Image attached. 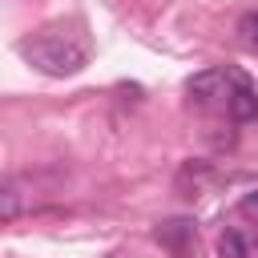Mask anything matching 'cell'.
Segmentation results:
<instances>
[{
    "instance_id": "cell-6",
    "label": "cell",
    "mask_w": 258,
    "mask_h": 258,
    "mask_svg": "<svg viewBox=\"0 0 258 258\" xmlns=\"http://www.w3.org/2000/svg\"><path fill=\"white\" fill-rule=\"evenodd\" d=\"M0 218H4V222H16V218H20V189H16L12 177L0 185Z\"/></svg>"
},
{
    "instance_id": "cell-1",
    "label": "cell",
    "mask_w": 258,
    "mask_h": 258,
    "mask_svg": "<svg viewBox=\"0 0 258 258\" xmlns=\"http://www.w3.org/2000/svg\"><path fill=\"white\" fill-rule=\"evenodd\" d=\"M20 52L48 77H73L89 64V48L73 36H36V40L20 44Z\"/></svg>"
},
{
    "instance_id": "cell-4",
    "label": "cell",
    "mask_w": 258,
    "mask_h": 258,
    "mask_svg": "<svg viewBox=\"0 0 258 258\" xmlns=\"http://www.w3.org/2000/svg\"><path fill=\"white\" fill-rule=\"evenodd\" d=\"M230 117H234V121H254V117H258V93H254L250 85L230 93Z\"/></svg>"
},
{
    "instance_id": "cell-5",
    "label": "cell",
    "mask_w": 258,
    "mask_h": 258,
    "mask_svg": "<svg viewBox=\"0 0 258 258\" xmlns=\"http://www.w3.org/2000/svg\"><path fill=\"white\" fill-rule=\"evenodd\" d=\"M218 258H250V238L242 230H222L218 234Z\"/></svg>"
},
{
    "instance_id": "cell-3",
    "label": "cell",
    "mask_w": 258,
    "mask_h": 258,
    "mask_svg": "<svg viewBox=\"0 0 258 258\" xmlns=\"http://www.w3.org/2000/svg\"><path fill=\"white\" fill-rule=\"evenodd\" d=\"M226 85H230V69H202V73H194V77H189V85H185V89H189V97H194V101H214Z\"/></svg>"
},
{
    "instance_id": "cell-9",
    "label": "cell",
    "mask_w": 258,
    "mask_h": 258,
    "mask_svg": "<svg viewBox=\"0 0 258 258\" xmlns=\"http://www.w3.org/2000/svg\"><path fill=\"white\" fill-rule=\"evenodd\" d=\"M250 258H258V234H250Z\"/></svg>"
},
{
    "instance_id": "cell-8",
    "label": "cell",
    "mask_w": 258,
    "mask_h": 258,
    "mask_svg": "<svg viewBox=\"0 0 258 258\" xmlns=\"http://www.w3.org/2000/svg\"><path fill=\"white\" fill-rule=\"evenodd\" d=\"M238 214H242V218H254V222H258V189H254V194H246V198L238 202Z\"/></svg>"
},
{
    "instance_id": "cell-7",
    "label": "cell",
    "mask_w": 258,
    "mask_h": 258,
    "mask_svg": "<svg viewBox=\"0 0 258 258\" xmlns=\"http://www.w3.org/2000/svg\"><path fill=\"white\" fill-rule=\"evenodd\" d=\"M238 36H242V44L258 48V8H254V12H246V16L238 20Z\"/></svg>"
},
{
    "instance_id": "cell-2",
    "label": "cell",
    "mask_w": 258,
    "mask_h": 258,
    "mask_svg": "<svg viewBox=\"0 0 258 258\" xmlns=\"http://www.w3.org/2000/svg\"><path fill=\"white\" fill-rule=\"evenodd\" d=\"M153 238H157L173 258H185V254L194 250V242H198V226H194V218H165V222H157Z\"/></svg>"
}]
</instances>
